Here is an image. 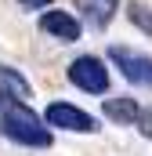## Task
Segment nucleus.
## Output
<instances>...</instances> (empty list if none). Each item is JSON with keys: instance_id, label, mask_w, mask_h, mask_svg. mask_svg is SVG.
Instances as JSON below:
<instances>
[{"instance_id": "f257e3e1", "label": "nucleus", "mask_w": 152, "mask_h": 156, "mask_svg": "<svg viewBox=\"0 0 152 156\" xmlns=\"http://www.w3.org/2000/svg\"><path fill=\"white\" fill-rule=\"evenodd\" d=\"M0 134L18 142V145H29V149H47L51 145V127L47 120L36 116L29 109V102L22 98H11L0 91Z\"/></svg>"}, {"instance_id": "f03ea898", "label": "nucleus", "mask_w": 152, "mask_h": 156, "mask_svg": "<svg viewBox=\"0 0 152 156\" xmlns=\"http://www.w3.org/2000/svg\"><path fill=\"white\" fill-rule=\"evenodd\" d=\"M69 83L80 87V91H87V94H105L109 91V69H105L102 58L83 55V58H76L69 66Z\"/></svg>"}, {"instance_id": "7ed1b4c3", "label": "nucleus", "mask_w": 152, "mask_h": 156, "mask_svg": "<svg viewBox=\"0 0 152 156\" xmlns=\"http://www.w3.org/2000/svg\"><path fill=\"white\" fill-rule=\"evenodd\" d=\"M109 62L130 83H141V87H152V55H141V51H130V47H109Z\"/></svg>"}, {"instance_id": "20e7f679", "label": "nucleus", "mask_w": 152, "mask_h": 156, "mask_svg": "<svg viewBox=\"0 0 152 156\" xmlns=\"http://www.w3.org/2000/svg\"><path fill=\"white\" fill-rule=\"evenodd\" d=\"M43 120L51 127L73 131V134H94L98 131V120L91 116V113H83V109H76V105H69V102H51L47 113H43Z\"/></svg>"}, {"instance_id": "39448f33", "label": "nucleus", "mask_w": 152, "mask_h": 156, "mask_svg": "<svg viewBox=\"0 0 152 156\" xmlns=\"http://www.w3.org/2000/svg\"><path fill=\"white\" fill-rule=\"evenodd\" d=\"M40 29L47 37H54L58 44L80 40V22H76V15H69V11H43L40 15Z\"/></svg>"}, {"instance_id": "423d86ee", "label": "nucleus", "mask_w": 152, "mask_h": 156, "mask_svg": "<svg viewBox=\"0 0 152 156\" xmlns=\"http://www.w3.org/2000/svg\"><path fill=\"white\" fill-rule=\"evenodd\" d=\"M102 113H105V120H112V123L134 127V123L141 120V105H138V98L112 94V98H105V102H102Z\"/></svg>"}, {"instance_id": "0eeeda50", "label": "nucleus", "mask_w": 152, "mask_h": 156, "mask_svg": "<svg viewBox=\"0 0 152 156\" xmlns=\"http://www.w3.org/2000/svg\"><path fill=\"white\" fill-rule=\"evenodd\" d=\"M116 7H119V0H76V11L83 15V22L91 29H105L112 22Z\"/></svg>"}, {"instance_id": "6e6552de", "label": "nucleus", "mask_w": 152, "mask_h": 156, "mask_svg": "<svg viewBox=\"0 0 152 156\" xmlns=\"http://www.w3.org/2000/svg\"><path fill=\"white\" fill-rule=\"evenodd\" d=\"M0 91H4V94H11V98H22V102L33 94V91H29V83H26V76H18L11 66H0Z\"/></svg>"}, {"instance_id": "1a4fd4ad", "label": "nucleus", "mask_w": 152, "mask_h": 156, "mask_svg": "<svg viewBox=\"0 0 152 156\" xmlns=\"http://www.w3.org/2000/svg\"><path fill=\"white\" fill-rule=\"evenodd\" d=\"M127 18H130L134 29H141L145 37H152V7L145 0H130V4H127Z\"/></svg>"}, {"instance_id": "9d476101", "label": "nucleus", "mask_w": 152, "mask_h": 156, "mask_svg": "<svg viewBox=\"0 0 152 156\" xmlns=\"http://www.w3.org/2000/svg\"><path fill=\"white\" fill-rule=\"evenodd\" d=\"M138 131L152 142V109H141V120H138Z\"/></svg>"}, {"instance_id": "9b49d317", "label": "nucleus", "mask_w": 152, "mask_h": 156, "mask_svg": "<svg viewBox=\"0 0 152 156\" xmlns=\"http://www.w3.org/2000/svg\"><path fill=\"white\" fill-rule=\"evenodd\" d=\"M18 4H22L26 11H47V7H51L54 0H18Z\"/></svg>"}]
</instances>
